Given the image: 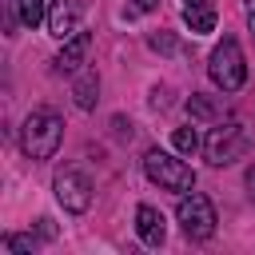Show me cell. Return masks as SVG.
<instances>
[{
	"instance_id": "6da1fadb",
	"label": "cell",
	"mask_w": 255,
	"mask_h": 255,
	"mask_svg": "<svg viewBox=\"0 0 255 255\" xmlns=\"http://www.w3.org/2000/svg\"><path fill=\"white\" fill-rule=\"evenodd\" d=\"M60 139H64V120H60L56 112L40 108V112H32V116L24 120V131H20L24 155H32V159H52L56 147H60Z\"/></svg>"
},
{
	"instance_id": "7a4b0ae2",
	"label": "cell",
	"mask_w": 255,
	"mask_h": 255,
	"mask_svg": "<svg viewBox=\"0 0 255 255\" xmlns=\"http://www.w3.org/2000/svg\"><path fill=\"white\" fill-rule=\"evenodd\" d=\"M203 151H207V159H211L215 167H227V163L243 159V155L251 151V131H247V124H243V120H223V124H215L211 135L203 139Z\"/></svg>"
},
{
	"instance_id": "3957f363",
	"label": "cell",
	"mask_w": 255,
	"mask_h": 255,
	"mask_svg": "<svg viewBox=\"0 0 255 255\" xmlns=\"http://www.w3.org/2000/svg\"><path fill=\"white\" fill-rule=\"evenodd\" d=\"M143 171H147V179L159 183L163 191H191V187H195V171H191L183 159H175V155H167V151H159V147H151V151L143 155Z\"/></svg>"
},
{
	"instance_id": "277c9868",
	"label": "cell",
	"mask_w": 255,
	"mask_h": 255,
	"mask_svg": "<svg viewBox=\"0 0 255 255\" xmlns=\"http://www.w3.org/2000/svg\"><path fill=\"white\" fill-rule=\"evenodd\" d=\"M207 72H211V80H215V88H223V92H239L243 88V80H247V64H243V48L227 36L223 44H215V52H211V64H207Z\"/></svg>"
},
{
	"instance_id": "5b68a950",
	"label": "cell",
	"mask_w": 255,
	"mask_h": 255,
	"mask_svg": "<svg viewBox=\"0 0 255 255\" xmlns=\"http://www.w3.org/2000/svg\"><path fill=\"white\" fill-rule=\"evenodd\" d=\"M179 227H183V235L187 239H211L215 235V207H211V199L207 195H199V191H191V195H183L179 199Z\"/></svg>"
},
{
	"instance_id": "8992f818",
	"label": "cell",
	"mask_w": 255,
	"mask_h": 255,
	"mask_svg": "<svg viewBox=\"0 0 255 255\" xmlns=\"http://www.w3.org/2000/svg\"><path fill=\"white\" fill-rule=\"evenodd\" d=\"M56 199L64 203V211H72V215H80V211H88V203H92V179L80 171V167H64V171H56Z\"/></svg>"
},
{
	"instance_id": "52a82bcc",
	"label": "cell",
	"mask_w": 255,
	"mask_h": 255,
	"mask_svg": "<svg viewBox=\"0 0 255 255\" xmlns=\"http://www.w3.org/2000/svg\"><path fill=\"white\" fill-rule=\"evenodd\" d=\"M76 24H80V4L76 0H48V28H52V36L68 40V36L80 32Z\"/></svg>"
},
{
	"instance_id": "ba28073f",
	"label": "cell",
	"mask_w": 255,
	"mask_h": 255,
	"mask_svg": "<svg viewBox=\"0 0 255 255\" xmlns=\"http://www.w3.org/2000/svg\"><path fill=\"white\" fill-rule=\"evenodd\" d=\"M135 231H139V239H143L147 247H163V239H167L163 211H159V207H151V203H143V207L135 211Z\"/></svg>"
},
{
	"instance_id": "9c48e42d",
	"label": "cell",
	"mask_w": 255,
	"mask_h": 255,
	"mask_svg": "<svg viewBox=\"0 0 255 255\" xmlns=\"http://www.w3.org/2000/svg\"><path fill=\"white\" fill-rule=\"evenodd\" d=\"M88 48H92V36H88V32L68 36L64 48H60V56H56V68H60V72H80L84 60H88Z\"/></svg>"
},
{
	"instance_id": "30bf717a",
	"label": "cell",
	"mask_w": 255,
	"mask_h": 255,
	"mask_svg": "<svg viewBox=\"0 0 255 255\" xmlns=\"http://www.w3.org/2000/svg\"><path fill=\"white\" fill-rule=\"evenodd\" d=\"M96 92H100V76H96V68H80V72H76V80H72L76 108L92 112V108H96Z\"/></svg>"
},
{
	"instance_id": "8fae6325",
	"label": "cell",
	"mask_w": 255,
	"mask_h": 255,
	"mask_svg": "<svg viewBox=\"0 0 255 255\" xmlns=\"http://www.w3.org/2000/svg\"><path fill=\"white\" fill-rule=\"evenodd\" d=\"M16 16H20V24H24V28H40V24L48 20L44 0H16Z\"/></svg>"
},
{
	"instance_id": "7c38bea8",
	"label": "cell",
	"mask_w": 255,
	"mask_h": 255,
	"mask_svg": "<svg viewBox=\"0 0 255 255\" xmlns=\"http://www.w3.org/2000/svg\"><path fill=\"white\" fill-rule=\"evenodd\" d=\"M183 20H187V28L191 32H211L215 28V8H183Z\"/></svg>"
},
{
	"instance_id": "4fadbf2b",
	"label": "cell",
	"mask_w": 255,
	"mask_h": 255,
	"mask_svg": "<svg viewBox=\"0 0 255 255\" xmlns=\"http://www.w3.org/2000/svg\"><path fill=\"white\" fill-rule=\"evenodd\" d=\"M187 112H191L195 120H215V116H219L215 104H211L207 96H195V92H191V100H187Z\"/></svg>"
},
{
	"instance_id": "5bb4252c",
	"label": "cell",
	"mask_w": 255,
	"mask_h": 255,
	"mask_svg": "<svg viewBox=\"0 0 255 255\" xmlns=\"http://www.w3.org/2000/svg\"><path fill=\"white\" fill-rule=\"evenodd\" d=\"M171 143H175V151H183V155H191V151L199 147V135H195V128H175V135H171Z\"/></svg>"
},
{
	"instance_id": "9a60e30c",
	"label": "cell",
	"mask_w": 255,
	"mask_h": 255,
	"mask_svg": "<svg viewBox=\"0 0 255 255\" xmlns=\"http://www.w3.org/2000/svg\"><path fill=\"white\" fill-rule=\"evenodd\" d=\"M0 247H4L8 255H16V251H32V247H36V239H32V235H4V239H0Z\"/></svg>"
},
{
	"instance_id": "2e32d148",
	"label": "cell",
	"mask_w": 255,
	"mask_h": 255,
	"mask_svg": "<svg viewBox=\"0 0 255 255\" xmlns=\"http://www.w3.org/2000/svg\"><path fill=\"white\" fill-rule=\"evenodd\" d=\"M147 44H151L155 52H171V48H175V40H171V36H163V32H159V36H151Z\"/></svg>"
},
{
	"instance_id": "e0dca14e",
	"label": "cell",
	"mask_w": 255,
	"mask_h": 255,
	"mask_svg": "<svg viewBox=\"0 0 255 255\" xmlns=\"http://www.w3.org/2000/svg\"><path fill=\"white\" fill-rule=\"evenodd\" d=\"M243 187H247V195L255 199V167H247V175H243Z\"/></svg>"
},
{
	"instance_id": "ac0fdd59",
	"label": "cell",
	"mask_w": 255,
	"mask_h": 255,
	"mask_svg": "<svg viewBox=\"0 0 255 255\" xmlns=\"http://www.w3.org/2000/svg\"><path fill=\"white\" fill-rule=\"evenodd\" d=\"M151 8H155V0H135V4H131V16H135V12H151Z\"/></svg>"
},
{
	"instance_id": "d6986e66",
	"label": "cell",
	"mask_w": 255,
	"mask_h": 255,
	"mask_svg": "<svg viewBox=\"0 0 255 255\" xmlns=\"http://www.w3.org/2000/svg\"><path fill=\"white\" fill-rule=\"evenodd\" d=\"M183 8H215L211 0H183Z\"/></svg>"
},
{
	"instance_id": "ffe728a7",
	"label": "cell",
	"mask_w": 255,
	"mask_h": 255,
	"mask_svg": "<svg viewBox=\"0 0 255 255\" xmlns=\"http://www.w3.org/2000/svg\"><path fill=\"white\" fill-rule=\"evenodd\" d=\"M247 24H251V32H255V0H247Z\"/></svg>"
}]
</instances>
